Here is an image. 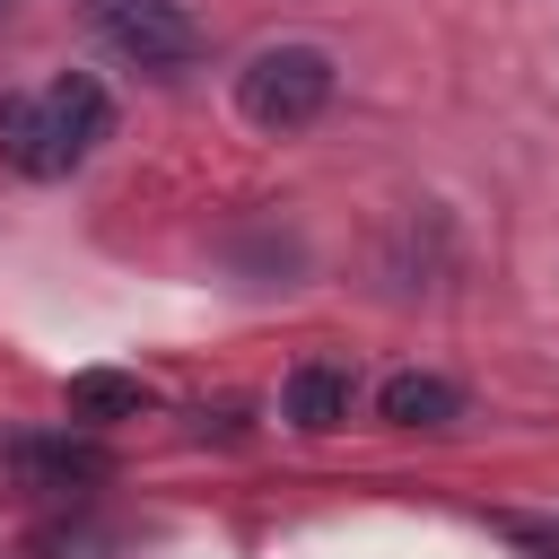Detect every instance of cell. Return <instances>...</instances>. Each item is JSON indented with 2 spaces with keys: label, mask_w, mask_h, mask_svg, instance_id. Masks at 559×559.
Instances as JSON below:
<instances>
[{
  "label": "cell",
  "mask_w": 559,
  "mask_h": 559,
  "mask_svg": "<svg viewBox=\"0 0 559 559\" xmlns=\"http://www.w3.org/2000/svg\"><path fill=\"white\" fill-rule=\"evenodd\" d=\"M105 131H114V96H105L87 70L44 79L35 96H0V157H9L17 175H35V183L87 166V148H96Z\"/></svg>",
  "instance_id": "cell-1"
},
{
  "label": "cell",
  "mask_w": 559,
  "mask_h": 559,
  "mask_svg": "<svg viewBox=\"0 0 559 559\" xmlns=\"http://www.w3.org/2000/svg\"><path fill=\"white\" fill-rule=\"evenodd\" d=\"M332 105V52L323 44H271L236 70V114L253 131H306Z\"/></svg>",
  "instance_id": "cell-2"
},
{
  "label": "cell",
  "mask_w": 559,
  "mask_h": 559,
  "mask_svg": "<svg viewBox=\"0 0 559 559\" xmlns=\"http://www.w3.org/2000/svg\"><path fill=\"white\" fill-rule=\"evenodd\" d=\"M79 9H87V26H96L122 61H140V70H175V61L201 52L192 0H79Z\"/></svg>",
  "instance_id": "cell-3"
},
{
  "label": "cell",
  "mask_w": 559,
  "mask_h": 559,
  "mask_svg": "<svg viewBox=\"0 0 559 559\" xmlns=\"http://www.w3.org/2000/svg\"><path fill=\"white\" fill-rule=\"evenodd\" d=\"M0 463L26 480V489H87V480H105V445H87V437H0Z\"/></svg>",
  "instance_id": "cell-4"
},
{
  "label": "cell",
  "mask_w": 559,
  "mask_h": 559,
  "mask_svg": "<svg viewBox=\"0 0 559 559\" xmlns=\"http://www.w3.org/2000/svg\"><path fill=\"white\" fill-rule=\"evenodd\" d=\"M349 402H358V376L332 367V358H306V367L288 376V419H297L306 437H332V428L349 419Z\"/></svg>",
  "instance_id": "cell-5"
},
{
  "label": "cell",
  "mask_w": 559,
  "mask_h": 559,
  "mask_svg": "<svg viewBox=\"0 0 559 559\" xmlns=\"http://www.w3.org/2000/svg\"><path fill=\"white\" fill-rule=\"evenodd\" d=\"M376 411H384L393 428H445V419L463 411V393H454L445 376H419V367H402V376H384Z\"/></svg>",
  "instance_id": "cell-6"
},
{
  "label": "cell",
  "mask_w": 559,
  "mask_h": 559,
  "mask_svg": "<svg viewBox=\"0 0 559 559\" xmlns=\"http://www.w3.org/2000/svg\"><path fill=\"white\" fill-rule=\"evenodd\" d=\"M157 393L140 384V376H122V367H79L70 376V419H140Z\"/></svg>",
  "instance_id": "cell-7"
},
{
  "label": "cell",
  "mask_w": 559,
  "mask_h": 559,
  "mask_svg": "<svg viewBox=\"0 0 559 559\" xmlns=\"http://www.w3.org/2000/svg\"><path fill=\"white\" fill-rule=\"evenodd\" d=\"M507 533H515V542H533L542 559H559V533H550V524H507Z\"/></svg>",
  "instance_id": "cell-8"
},
{
  "label": "cell",
  "mask_w": 559,
  "mask_h": 559,
  "mask_svg": "<svg viewBox=\"0 0 559 559\" xmlns=\"http://www.w3.org/2000/svg\"><path fill=\"white\" fill-rule=\"evenodd\" d=\"M0 9H9V0H0Z\"/></svg>",
  "instance_id": "cell-9"
}]
</instances>
